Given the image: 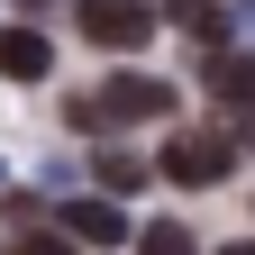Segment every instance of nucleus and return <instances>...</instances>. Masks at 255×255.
Masks as SVG:
<instances>
[{
  "label": "nucleus",
  "mask_w": 255,
  "mask_h": 255,
  "mask_svg": "<svg viewBox=\"0 0 255 255\" xmlns=\"http://www.w3.org/2000/svg\"><path fill=\"white\" fill-rule=\"evenodd\" d=\"M146 119H173V82L164 73H110V82H91V91H64V128H82V137L146 128Z\"/></svg>",
  "instance_id": "nucleus-1"
},
{
  "label": "nucleus",
  "mask_w": 255,
  "mask_h": 255,
  "mask_svg": "<svg viewBox=\"0 0 255 255\" xmlns=\"http://www.w3.org/2000/svg\"><path fill=\"white\" fill-rule=\"evenodd\" d=\"M155 173L182 182V191H210V182L237 173V137H219V128H173L164 155H155Z\"/></svg>",
  "instance_id": "nucleus-2"
},
{
  "label": "nucleus",
  "mask_w": 255,
  "mask_h": 255,
  "mask_svg": "<svg viewBox=\"0 0 255 255\" xmlns=\"http://www.w3.org/2000/svg\"><path fill=\"white\" fill-rule=\"evenodd\" d=\"M73 18H82V37L91 46H110V55H137L146 37H155V0H73Z\"/></svg>",
  "instance_id": "nucleus-3"
},
{
  "label": "nucleus",
  "mask_w": 255,
  "mask_h": 255,
  "mask_svg": "<svg viewBox=\"0 0 255 255\" xmlns=\"http://www.w3.org/2000/svg\"><path fill=\"white\" fill-rule=\"evenodd\" d=\"M201 82H210V101H228V110H255V55H228V46H210V55H201Z\"/></svg>",
  "instance_id": "nucleus-4"
},
{
  "label": "nucleus",
  "mask_w": 255,
  "mask_h": 255,
  "mask_svg": "<svg viewBox=\"0 0 255 255\" xmlns=\"http://www.w3.org/2000/svg\"><path fill=\"white\" fill-rule=\"evenodd\" d=\"M0 73L9 82H46L55 73V46L37 37V27H0Z\"/></svg>",
  "instance_id": "nucleus-5"
},
{
  "label": "nucleus",
  "mask_w": 255,
  "mask_h": 255,
  "mask_svg": "<svg viewBox=\"0 0 255 255\" xmlns=\"http://www.w3.org/2000/svg\"><path fill=\"white\" fill-rule=\"evenodd\" d=\"M55 228H73L82 246H119V237H128V219H119V201H64Z\"/></svg>",
  "instance_id": "nucleus-6"
},
{
  "label": "nucleus",
  "mask_w": 255,
  "mask_h": 255,
  "mask_svg": "<svg viewBox=\"0 0 255 255\" xmlns=\"http://www.w3.org/2000/svg\"><path fill=\"white\" fill-rule=\"evenodd\" d=\"M91 173H101L110 191H137V182H146L155 164H146V155H137V146H101V155H91Z\"/></svg>",
  "instance_id": "nucleus-7"
},
{
  "label": "nucleus",
  "mask_w": 255,
  "mask_h": 255,
  "mask_svg": "<svg viewBox=\"0 0 255 255\" xmlns=\"http://www.w3.org/2000/svg\"><path fill=\"white\" fill-rule=\"evenodd\" d=\"M173 27L191 46H219V27H228V9H219V0H173Z\"/></svg>",
  "instance_id": "nucleus-8"
},
{
  "label": "nucleus",
  "mask_w": 255,
  "mask_h": 255,
  "mask_svg": "<svg viewBox=\"0 0 255 255\" xmlns=\"http://www.w3.org/2000/svg\"><path fill=\"white\" fill-rule=\"evenodd\" d=\"M137 255H201V237L182 219H155V228H137Z\"/></svg>",
  "instance_id": "nucleus-9"
},
{
  "label": "nucleus",
  "mask_w": 255,
  "mask_h": 255,
  "mask_svg": "<svg viewBox=\"0 0 255 255\" xmlns=\"http://www.w3.org/2000/svg\"><path fill=\"white\" fill-rule=\"evenodd\" d=\"M18 255H73V246H64V237H46V228H27V246Z\"/></svg>",
  "instance_id": "nucleus-10"
},
{
  "label": "nucleus",
  "mask_w": 255,
  "mask_h": 255,
  "mask_svg": "<svg viewBox=\"0 0 255 255\" xmlns=\"http://www.w3.org/2000/svg\"><path fill=\"white\" fill-rule=\"evenodd\" d=\"M237 146H255V110H237Z\"/></svg>",
  "instance_id": "nucleus-11"
},
{
  "label": "nucleus",
  "mask_w": 255,
  "mask_h": 255,
  "mask_svg": "<svg viewBox=\"0 0 255 255\" xmlns=\"http://www.w3.org/2000/svg\"><path fill=\"white\" fill-rule=\"evenodd\" d=\"M219 255H255V237H246V246H219Z\"/></svg>",
  "instance_id": "nucleus-12"
},
{
  "label": "nucleus",
  "mask_w": 255,
  "mask_h": 255,
  "mask_svg": "<svg viewBox=\"0 0 255 255\" xmlns=\"http://www.w3.org/2000/svg\"><path fill=\"white\" fill-rule=\"evenodd\" d=\"M246 18H255V0H246Z\"/></svg>",
  "instance_id": "nucleus-13"
}]
</instances>
